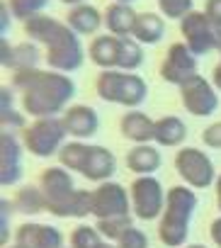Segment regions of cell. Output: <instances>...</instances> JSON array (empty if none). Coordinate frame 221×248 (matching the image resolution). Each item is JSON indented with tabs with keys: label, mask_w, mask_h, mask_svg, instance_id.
Returning <instances> with one entry per match:
<instances>
[{
	"label": "cell",
	"mask_w": 221,
	"mask_h": 248,
	"mask_svg": "<svg viewBox=\"0 0 221 248\" xmlns=\"http://www.w3.org/2000/svg\"><path fill=\"white\" fill-rule=\"evenodd\" d=\"M49 214L61 217V219H83L88 214H92V192L88 190H73L71 195H66L63 200L54 202L46 207Z\"/></svg>",
	"instance_id": "cell-20"
},
{
	"label": "cell",
	"mask_w": 221,
	"mask_h": 248,
	"mask_svg": "<svg viewBox=\"0 0 221 248\" xmlns=\"http://www.w3.org/2000/svg\"><path fill=\"white\" fill-rule=\"evenodd\" d=\"M71 248H117L112 243H107V238L88 224H80L71 231Z\"/></svg>",
	"instance_id": "cell-28"
},
{
	"label": "cell",
	"mask_w": 221,
	"mask_h": 248,
	"mask_svg": "<svg viewBox=\"0 0 221 248\" xmlns=\"http://www.w3.org/2000/svg\"><path fill=\"white\" fill-rule=\"evenodd\" d=\"M22 180V146L13 132H0V185L13 187Z\"/></svg>",
	"instance_id": "cell-12"
},
{
	"label": "cell",
	"mask_w": 221,
	"mask_h": 248,
	"mask_svg": "<svg viewBox=\"0 0 221 248\" xmlns=\"http://www.w3.org/2000/svg\"><path fill=\"white\" fill-rule=\"evenodd\" d=\"M144 66V49H141V42H136L134 37H122V44H119V71H136Z\"/></svg>",
	"instance_id": "cell-29"
},
{
	"label": "cell",
	"mask_w": 221,
	"mask_h": 248,
	"mask_svg": "<svg viewBox=\"0 0 221 248\" xmlns=\"http://www.w3.org/2000/svg\"><path fill=\"white\" fill-rule=\"evenodd\" d=\"M180 34L194 56H206L214 49H221V30L214 27L211 20L199 10H192L180 20Z\"/></svg>",
	"instance_id": "cell-6"
},
{
	"label": "cell",
	"mask_w": 221,
	"mask_h": 248,
	"mask_svg": "<svg viewBox=\"0 0 221 248\" xmlns=\"http://www.w3.org/2000/svg\"><path fill=\"white\" fill-rule=\"evenodd\" d=\"M161 15L168 20H182L185 15L192 13V0H156Z\"/></svg>",
	"instance_id": "cell-33"
},
{
	"label": "cell",
	"mask_w": 221,
	"mask_h": 248,
	"mask_svg": "<svg viewBox=\"0 0 221 248\" xmlns=\"http://www.w3.org/2000/svg\"><path fill=\"white\" fill-rule=\"evenodd\" d=\"M95 93L102 102L122 105V107H141L148 97V85L141 76L127 71H102L95 80Z\"/></svg>",
	"instance_id": "cell-4"
},
{
	"label": "cell",
	"mask_w": 221,
	"mask_h": 248,
	"mask_svg": "<svg viewBox=\"0 0 221 248\" xmlns=\"http://www.w3.org/2000/svg\"><path fill=\"white\" fill-rule=\"evenodd\" d=\"M211 85L221 93V63H219V66H214V71H211Z\"/></svg>",
	"instance_id": "cell-40"
},
{
	"label": "cell",
	"mask_w": 221,
	"mask_h": 248,
	"mask_svg": "<svg viewBox=\"0 0 221 248\" xmlns=\"http://www.w3.org/2000/svg\"><path fill=\"white\" fill-rule=\"evenodd\" d=\"M39 187H42V192H44V197H46V207L54 204V202H59V200H63L66 195H71V192L75 190L73 178H71V173H68L63 166H51V168H46V170L39 175Z\"/></svg>",
	"instance_id": "cell-18"
},
{
	"label": "cell",
	"mask_w": 221,
	"mask_h": 248,
	"mask_svg": "<svg viewBox=\"0 0 221 248\" xmlns=\"http://www.w3.org/2000/svg\"><path fill=\"white\" fill-rule=\"evenodd\" d=\"M165 34V22L156 13H139L136 27H134V39L141 44H158Z\"/></svg>",
	"instance_id": "cell-25"
},
{
	"label": "cell",
	"mask_w": 221,
	"mask_h": 248,
	"mask_svg": "<svg viewBox=\"0 0 221 248\" xmlns=\"http://www.w3.org/2000/svg\"><path fill=\"white\" fill-rule=\"evenodd\" d=\"M10 248H25V246H20V243H15V246H10Z\"/></svg>",
	"instance_id": "cell-45"
},
{
	"label": "cell",
	"mask_w": 221,
	"mask_h": 248,
	"mask_svg": "<svg viewBox=\"0 0 221 248\" xmlns=\"http://www.w3.org/2000/svg\"><path fill=\"white\" fill-rule=\"evenodd\" d=\"M13 88L22 93V109L37 119L56 117L68 109V102L75 97V83L61 71H15Z\"/></svg>",
	"instance_id": "cell-1"
},
{
	"label": "cell",
	"mask_w": 221,
	"mask_h": 248,
	"mask_svg": "<svg viewBox=\"0 0 221 248\" xmlns=\"http://www.w3.org/2000/svg\"><path fill=\"white\" fill-rule=\"evenodd\" d=\"M129 195H132V209L134 217L151 221L158 219L165 209V192L163 185L153 178V175H139L132 185H129Z\"/></svg>",
	"instance_id": "cell-8"
},
{
	"label": "cell",
	"mask_w": 221,
	"mask_h": 248,
	"mask_svg": "<svg viewBox=\"0 0 221 248\" xmlns=\"http://www.w3.org/2000/svg\"><path fill=\"white\" fill-rule=\"evenodd\" d=\"M15 241L25 248H63V233L56 226L34 224V221L17 226Z\"/></svg>",
	"instance_id": "cell-14"
},
{
	"label": "cell",
	"mask_w": 221,
	"mask_h": 248,
	"mask_svg": "<svg viewBox=\"0 0 221 248\" xmlns=\"http://www.w3.org/2000/svg\"><path fill=\"white\" fill-rule=\"evenodd\" d=\"M175 170L194 190H204L211 183H216V170L211 158L194 146H185L175 154Z\"/></svg>",
	"instance_id": "cell-7"
},
{
	"label": "cell",
	"mask_w": 221,
	"mask_h": 248,
	"mask_svg": "<svg viewBox=\"0 0 221 248\" xmlns=\"http://www.w3.org/2000/svg\"><path fill=\"white\" fill-rule=\"evenodd\" d=\"M197 204H199V200H197L194 190H190L185 185H173L165 192V209L158 221L161 243H165L168 248L185 246V241L190 236V221L194 217Z\"/></svg>",
	"instance_id": "cell-3"
},
{
	"label": "cell",
	"mask_w": 221,
	"mask_h": 248,
	"mask_svg": "<svg viewBox=\"0 0 221 248\" xmlns=\"http://www.w3.org/2000/svg\"><path fill=\"white\" fill-rule=\"evenodd\" d=\"M127 168L136 175H153L161 168V154L151 144H136L127 154Z\"/></svg>",
	"instance_id": "cell-24"
},
{
	"label": "cell",
	"mask_w": 221,
	"mask_h": 248,
	"mask_svg": "<svg viewBox=\"0 0 221 248\" xmlns=\"http://www.w3.org/2000/svg\"><path fill=\"white\" fill-rule=\"evenodd\" d=\"M202 141L209 149H221V122H214L202 132Z\"/></svg>",
	"instance_id": "cell-35"
},
{
	"label": "cell",
	"mask_w": 221,
	"mask_h": 248,
	"mask_svg": "<svg viewBox=\"0 0 221 248\" xmlns=\"http://www.w3.org/2000/svg\"><path fill=\"white\" fill-rule=\"evenodd\" d=\"M204 15L211 20L214 27L221 30V0H206L204 3Z\"/></svg>",
	"instance_id": "cell-36"
},
{
	"label": "cell",
	"mask_w": 221,
	"mask_h": 248,
	"mask_svg": "<svg viewBox=\"0 0 221 248\" xmlns=\"http://www.w3.org/2000/svg\"><path fill=\"white\" fill-rule=\"evenodd\" d=\"M13 204H15V209L22 212V214H39V212H46V197H44L42 187H34V185L20 187Z\"/></svg>",
	"instance_id": "cell-26"
},
{
	"label": "cell",
	"mask_w": 221,
	"mask_h": 248,
	"mask_svg": "<svg viewBox=\"0 0 221 248\" xmlns=\"http://www.w3.org/2000/svg\"><path fill=\"white\" fill-rule=\"evenodd\" d=\"M0 20H3V37L8 34V25H10V5H8V0H3V5H0Z\"/></svg>",
	"instance_id": "cell-38"
},
{
	"label": "cell",
	"mask_w": 221,
	"mask_h": 248,
	"mask_svg": "<svg viewBox=\"0 0 221 248\" xmlns=\"http://www.w3.org/2000/svg\"><path fill=\"white\" fill-rule=\"evenodd\" d=\"M134 226V221H132V214H127V217H109V219H97V224H95V229L107 238V241H119L129 229Z\"/></svg>",
	"instance_id": "cell-30"
},
{
	"label": "cell",
	"mask_w": 221,
	"mask_h": 248,
	"mask_svg": "<svg viewBox=\"0 0 221 248\" xmlns=\"http://www.w3.org/2000/svg\"><path fill=\"white\" fill-rule=\"evenodd\" d=\"M185 139H187V124H185L180 117H175V114H168V117H161V119H156L153 141H156L158 146L173 149V146H180Z\"/></svg>",
	"instance_id": "cell-23"
},
{
	"label": "cell",
	"mask_w": 221,
	"mask_h": 248,
	"mask_svg": "<svg viewBox=\"0 0 221 248\" xmlns=\"http://www.w3.org/2000/svg\"><path fill=\"white\" fill-rule=\"evenodd\" d=\"M209 236H211L214 246H216V248H221V217H219V219H214V221L209 224Z\"/></svg>",
	"instance_id": "cell-37"
},
{
	"label": "cell",
	"mask_w": 221,
	"mask_h": 248,
	"mask_svg": "<svg viewBox=\"0 0 221 248\" xmlns=\"http://www.w3.org/2000/svg\"><path fill=\"white\" fill-rule=\"evenodd\" d=\"M117 173V158L115 154L104 149V146H90L88 149V156H85V163H83V170L80 175L92 180V183H107Z\"/></svg>",
	"instance_id": "cell-15"
},
{
	"label": "cell",
	"mask_w": 221,
	"mask_h": 248,
	"mask_svg": "<svg viewBox=\"0 0 221 248\" xmlns=\"http://www.w3.org/2000/svg\"><path fill=\"white\" fill-rule=\"evenodd\" d=\"M117 248H148V236H146L141 229L132 226V229L117 241Z\"/></svg>",
	"instance_id": "cell-34"
},
{
	"label": "cell",
	"mask_w": 221,
	"mask_h": 248,
	"mask_svg": "<svg viewBox=\"0 0 221 248\" xmlns=\"http://www.w3.org/2000/svg\"><path fill=\"white\" fill-rule=\"evenodd\" d=\"M219 56H221V49H219Z\"/></svg>",
	"instance_id": "cell-46"
},
{
	"label": "cell",
	"mask_w": 221,
	"mask_h": 248,
	"mask_svg": "<svg viewBox=\"0 0 221 248\" xmlns=\"http://www.w3.org/2000/svg\"><path fill=\"white\" fill-rule=\"evenodd\" d=\"M66 25H68L78 37H80V34H95V32L104 25V15H102L95 5L80 3V5H75V8L68 10Z\"/></svg>",
	"instance_id": "cell-22"
},
{
	"label": "cell",
	"mask_w": 221,
	"mask_h": 248,
	"mask_svg": "<svg viewBox=\"0 0 221 248\" xmlns=\"http://www.w3.org/2000/svg\"><path fill=\"white\" fill-rule=\"evenodd\" d=\"M88 144H83V141H68V144H63V149L59 151V161H61V166L63 168H68V170H83V163H85V156H88Z\"/></svg>",
	"instance_id": "cell-31"
},
{
	"label": "cell",
	"mask_w": 221,
	"mask_h": 248,
	"mask_svg": "<svg viewBox=\"0 0 221 248\" xmlns=\"http://www.w3.org/2000/svg\"><path fill=\"white\" fill-rule=\"evenodd\" d=\"M115 3H127V5H132V3H134V0H115Z\"/></svg>",
	"instance_id": "cell-44"
},
{
	"label": "cell",
	"mask_w": 221,
	"mask_h": 248,
	"mask_svg": "<svg viewBox=\"0 0 221 248\" xmlns=\"http://www.w3.org/2000/svg\"><path fill=\"white\" fill-rule=\"evenodd\" d=\"M104 27L115 37H134V27L139 20V13L127 3H109L104 8Z\"/></svg>",
	"instance_id": "cell-19"
},
{
	"label": "cell",
	"mask_w": 221,
	"mask_h": 248,
	"mask_svg": "<svg viewBox=\"0 0 221 248\" xmlns=\"http://www.w3.org/2000/svg\"><path fill=\"white\" fill-rule=\"evenodd\" d=\"M119 44H122V37L97 34V37H92V42L88 46V59L102 71L119 68Z\"/></svg>",
	"instance_id": "cell-16"
},
{
	"label": "cell",
	"mask_w": 221,
	"mask_h": 248,
	"mask_svg": "<svg viewBox=\"0 0 221 248\" xmlns=\"http://www.w3.org/2000/svg\"><path fill=\"white\" fill-rule=\"evenodd\" d=\"M197 71H199V68H197V56L187 49L185 42H175V44L168 46L165 59H163L158 73H161V78H163L165 83L180 88V85H185L190 78L199 76Z\"/></svg>",
	"instance_id": "cell-9"
},
{
	"label": "cell",
	"mask_w": 221,
	"mask_h": 248,
	"mask_svg": "<svg viewBox=\"0 0 221 248\" xmlns=\"http://www.w3.org/2000/svg\"><path fill=\"white\" fill-rule=\"evenodd\" d=\"M185 248H206V246H202V243H192V246H185Z\"/></svg>",
	"instance_id": "cell-43"
},
{
	"label": "cell",
	"mask_w": 221,
	"mask_h": 248,
	"mask_svg": "<svg viewBox=\"0 0 221 248\" xmlns=\"http://www.w3.org/2000/svg\"><path fill=\"white\" fill-rule=\"evenodd\" d=\"M132 209V195L119 183H100L92 190V217L109 219V217H127Z\"/></svg>",
	"instance_id": "cell-10"
},
{
	"label": "cell",
	"mask_w": 221,
	"mask_h": 248,
	"mask_svg": "<svg viewBox=\"0 0 221 248\" xmlns=\"http://www.w3.org/2000/svg\"><path fill=\"white\" fill-rule=\"evenodd\" d=\"M216 207L221 212V173L216 175Z\"/></svg>",
	"instance_id": "cell-41"
},
{
	"label": "cell",
	"mask_w": 221,
	"mask_h": 248,
	"mask_svg": "<svg viewBox=\"0 0 221 248\" xmlns=\"http://www.w3.org/2000/svg\"><path fill=\"white\" fill-rule=\"evenodd\" d=\"M180 100H182L185 109L194 117H209L219 109L216 88L209 80H204L202 76H194L185 85H180Z\"/></svg>",
	"instance_id": "cell-11"
},
{
	"label": "cell",
	"mask_w": 221,
	"mask_h": 248,
	"mask_svg": "<svg viewBox=\"0 0 221 248\" xmlns=\"http://www.w3.org/2000/svg\"><path fill=\"white\" fill-rule=\"evenodd\" d=\"M25 34L46 46V63L51 71L73 73L85 61V49L80 44V37L61 20L51 15H37L25 22Z\"/></svg>",
	"instance_id": "cell-2"
},
{
	"label": "cell",
	"mask_w": 221,
	"mask_h": 248,
	"mask_svg": "<svg viewBox=\"0 0 221 248\" xmlns=\"http://www.w3.org/2000/svg\"><path fill=\"white\" fill-rule=\"evenodd\" d=\"M10 202L8 200H3V243L8 241V212H10Z\"/></svg>",
	"instance_id": "cell-39"
},
{
	"label": "cell",
	"mask_w": 221,
	"mask_h": 248,
	"mask_svg": "<svg viewBox=\"0 0 221 248\" xmlns=\"http://www.w3.org/2000/svg\"><path fill=\"white\" fill-rule=\"evenodd\" d=\"M66 137H68V132L59 117H42L22 129V144L37 158L59 156Z\"/></svg>",
	"instance_id": "cell-5"
},
{
	"label": "cell",
	"mask_w": 221,
	"mask_h": 248,
	"mask_svg": "<svg viewBox=\"0 0 221 248\" xmlns=\"http://www.w3.org/2000/svg\"><path fill=\"white\" fill-rule=\"evenodd\" d=\"M0 63H3V68H10L13 73L15 71H27V68H37L39 63V49L37 44H17V46H10L8 39L3 37V42H0Z\"/></svg>",
	"instance_id": "cell-17"
},
{
	"label": "cell",
	"mask_w": 221,
	"mask_h": 248,
	"mask_svg": "<svg viewBox=\"0 0 221 248\" xmlns=\"http://www.w3.org/2000/svg\"><path fill=\"white\" fill-rule=\"evenodd\" d=\"M119 132H122L124 139H129V141H134V144H148V141H153L156 122H153L146 112L132 109V112H127V114L119 119Z\"/></svg>",
	"instance_id": "cell-21"
},
{
	"label": "cell",
	"mask_w": 221,
	"mask_h": 248,
	"mask_svg": "<svg viewBox=\"0 0 221 248\" xmlns=\"http://www.w3.org/2000/svg\"><path fill=\"white\" fill-rule=\"evenodd\" d=\"M61 122H63L68 137H75V139H90L100 129V117L90 105H71L63 112Z\"/></svg>",
	"instance_id": "cell-13"
},
{
	"label": "cell",
	"mask_w": 221,
	"mask_h": 248,
	"mask_svg": "<svg viewBox=\"0 0 221 248\" xmlns=\"http://www.w3.org/2000/svg\"><path fill=\"white\" fill-rule=\"evenodd\" d=\"M0 124L3 129L13 132V129H25V114H20L13 105V90L8 85L0 88Z\"/></svg>",
	"instance_id": "cell-27"
},
{
	"label": "cell",
	"mask_w": 221,
	"mask_h": 248,
	"mask_svg": "<svg viewBox=\"0 0 221 248\" xmlns=\"http://www.w3.org/2000/svg\"><path fill=\"white\" fill-rule=\"evenodd\" d=\"M8 5H10V13L17 20L27 22V20H32V17H37L46 10L49 0H8Z\"/></svg>",
	"instance_id": "cell-32"
},
{
	"label": "cell",
	"mask_w": 221,
	"mask_h": 248,
	"mask_svg": "<svg viewBox=\"0 0 221 248\" xmlns=\"http://www.w3.org/2000/svg\"><path fill=\"white\" fill-rule=\"evenodd\" d=\"M63 5H68V8H75V5H80V3H85V0H61Z\"/></svg>",
	"instance_id": "cell-42"
}]
</instances>
